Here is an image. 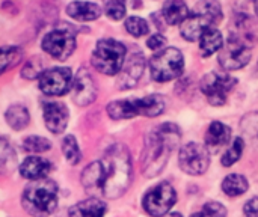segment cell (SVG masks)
Instances as JSON below:
<instances>
[{
  "label": "cell",
  "mask_w": 258,
  "mask_h": 217,
  "mask_svg": "<svg viewBox=\"0 0 258 217\" xmlns=\"http://www.w3.org/2000/svg\"><path fill=\"white\" fill-rule=\"evenodd\" d=\"M42 50L57 60L68 59L76 50V35L74 30L62 23L57 29L48 32L42 39Z\"/></svg>",
  "instance_id": "9c48e42d"
},
{
  "label": "cell",
  "mask_w": 258,
  "mask_h": 217,
  "mask_svg": "<svg viewBox=\"0 0 258 217\" xmlns=\"http://www.w3.org/2000/svg\"><path fill=\"white\" fill-rule=\"evenodd\" d=\"M51 171V163L42 157H27L20 166V174L23 178L36 181L45 178Z\"/></svg>",
  "instance_id": "e0dca14e"
},
{
  "label": "cell",
  "mask_w": 258,
  "mask_h": 217,
  "mask_svg": "<svg viewBox=\"0 0 258 217\" xmlns=\"http://www.w3.org/2000/svg\"><path fill=\"white\" fill-rule=\"evenodd\" d=\"M104 12L112 20H121L125 15V2L124 0H103Z\"/></svg>",
  "instance_id": "1f68e13d"
},
{
  "label": "cell",
  "mask_w": 258,
  "mask_h": 217,
  "mask_svg": "<svg viewBox=\"0 0 258 217\" xmlns=\"http://www.w3.org/2000/svg\"><path fill=\"white\" fill-rule=\"evenodd\" d=\"M147 45H148V48H151V50H160L162 47L166 45V38H165L163 35H160V33H156V35H153V36L148 38Z\"/></svg>",
  "instance_id": "836d02e7"
},
{
  "label": "cell",
  "mask_w": 258,
  "mask_h": 217,
  "mask_svg": "<svg viewBox=\"0 0 258 217\" xmlns=\"http://www.w3.org/2000/svg\"><path fill=\"white\" fill-rule=\"evenodd\" d=\"M222 45H224L222 33L218 29H215V27L206 30L201 35V38H200V48H201V54L204 57H209V56L221 51Z\"/></svg>",
  "instance_id": "7402d4cb"
},
{
  "label": "cell",
  "mask_w": 258,
  "mask_h": 217,
  "mask_svg": "<svg viewBox=\"0 0 258 217\" xmlns=\"http://www.w3.org/2000/svg\"><path fill=\"white\" fill-rule=\"evenodd\" d=\"M125 29L130 35L136 36V38H141L144 35L148 33L150 27H148V23L141 18V17H130L125 20Z\"/></svg>",
  "instance_id": "4dcf8cb0"
},
{
  "label": "cell",
  "mask_w": 258,
  "mask_h": 217,
  "mask_svg": "<svg viewBox=\"0 0 258 217\" xmlns=\"http://www.w3.org/2000/svg\"><path fill=\"white\" fill-rule=\"evenodd\" d=\"M21 50L18 47H3L2 48V73H6L9 68L15 66L21 60Z\"/></svg>",
  "instance_id": "83f0119b"
},
{
  "label": "cell",
  "mask_w": 258,
  "mask_h": 217,
  "mask_svg": "<svg viewBox=\"0 0 258 217\" xmlns=\"http://www.w3.org/2000/svg\"><path fill=\"white\" fill-rule=\"evenodd\" d=\"M254 9H255V14L258 15V0H255V3H254Z\"/></svg>",
  "instance_id": "8d00e7d4"
},
{
  "label": "cell",
  "mask_w": 258,
  "mask_h": 217,
  "mask_svg": "<svg viewBox=\"0 0 258 217\" xmlns=\"http://www.w3.org/2000/svg\"><path fill=\"white\" fill-rule=\"evenodd\" d=\"M145 57L141 51H133L127 59L118 77V89H130L136 86L145 69Z\"/></svg>",
  "instance_id": "5bb4252c"
},
{
  "label": "cell",
  "mask_w": 258,
  "mask_h": 217,
  "mask_svg": "<svg viewBox=\"0 0 258 217\" xmlns=\"http://www.w3.org/2000/svg\"><path fill=\"white\" fill-rule=\"evenodd\" d=\"M222 21V6L218 0H201L181 24V36L186 41H197L201 35Z\"/></svg>",
  "instance_id": "5b68a950"
},
{
  "label": "cell",
  "mask_w": 258,
  "mask_h": 217,
  "mask_svg": "<svg viewBox=\"0 0 258 217\" xmlns=\"http://www.w3.org/2000/svg\"><path fill=\"white\" fill-rule=\"evenodd\" d=\"M127 48L116 39H101L97 42L92 51V65L97 71L106 76H115L121 73L125 63Z\"/></svg>",
  "instance_id": "52a82bcc"
},
{
  "label": "cell",
  "mask_w": 258,
  "mask_h": 217,
  "mask_svg": "<svg viewBox=\"0 0 258 217\" xmlns=\"http://www.w3.org/2000/svg\"><path fill=\"white\" fill-rule=\"evenodd\" d=\"M133 2H139V0H132V5H133Z\"/></svg>",
  "instance_id": "74e56055"
},
{
  "label": "cell",
  "mask_w": 258,
  "mask_h": 217,
  "mask_svg": "<svg viewBox=\"0 0 258 217\" xmlns=\"http://www.w3.org/2000/svg\"><path fill=\"white\" fill-rule=\"evenodd\" d=\"M74 79L70 68H51L39 77V89L45 95L59 97L73 89Z\"/></svg>",
  "instance_id": "4fadbf2b"
},
{
  "label": "cell",
  "mask_w": 258,
  "mask_h": 217,
  "mask_svg": "<svg viewBox=\"0 0 258 217\" xmlns=\"http://www.w3.org/2000/svg\"><path fill=\"white\" fill-rule=\"evenodd\" d=\"M44 121L45 127L53 134H60L68 124V109L63 103L50 101L44 104Z\"/></svg>",
  "instance_id": "2e32d148"
},
{
  "label": "cell",
  "mask_w": 258,
  "mask_h": 217,
  "mask_svg": "<svg viewBox=\"0 0 258 217\" xmlns=\"http://www.w3.org/2000/svg\"><path fill=\"white\" fill-rule=\"evenodd\" d=\"M245 216L246 217H258V198H252L245 204Z\"/></svg>",
  "instance_id": "e575fe53"
},
{
  "label": "cell",
  "mask_w": 258,
  "mask_h": 217,
  "mask_svg": "<svg viewBox=\"0 0 258 217\" xmlns=\"http://www.w3.org/2000/svg\"><path fill=\"white\" fill-rule=\"evenodd\" d=\"M177 201V193L174 187L163 181L156 187L150 189L144 196V210L151 217L166 216Z\"/></svg>",
  "instance_id": "30bf717a"
},
{
  "label": "cell",
  "mask_w": 258,
  "mask_h": 217,
  "mask_svg": "<svg viewBox=\"0 0 258 217\" xmlns=\"http://www.w3.org/2000/svg\"><path fill=\"white\" fill-rule=\"evenodd\" d=\"M248 187H249L248 180L243 175H239V174H231V175H228L222 181V190H224V193L228 195V196H233V198L246 193Z\"/></svg>",
  "instance_id": "cb8c5ba5"
},
{
  "label": "cell",
  "mask_w": 258,
  "mask_h": 217,
  "mask_svg": "<svg viewBox=\"0 0 258 217\" xmlns=\"http://www.w3.org/2000/svg\"><path fill=\"white\" fill-rule=\"evenodd\" d=\"M0 166L5 174H9L17 166V156L6 137L0 139Z\"/></svg>",
  "instance_id": "d4e9b609"
},
{
  "label": "cell",
  "mask_w": 258,
  "mask_h": 217,
  "mask_svg": "<svg viewBox=\"0 0 258 217\" xmlns=\"http://www.w3.org/2000/svg\"><path fill=\"white\" fill-rule=\"evenodd\" d=\"M107 207L98 198H89L70 208V217H103Z\"/></svg>",
  "instance_id": "ffe728a7"
},
{
  "label": "cell",
  "mask_w": 258,
  "mask_h": 217,
  "mask_svg": "<svg viewBox=\"0 0 258 217\" xmlns=\"http://www.w3.org/2000/svg\"><path fill=\"white\" fill-rule=\"evenodd\" d=\"M236 83L237 80L230 74L209 73L201 80V91L212 106H222L227 103V97Z\"/></svg>",
  "instance_id": "8fae6325"
},
{
  "label": "cell",
  "mask_w": 258,
  "mask_h": 217,
  "mask_svg": "<svg viewBox=\"0 0 258 217\" xmlns=\"http://www.w3.org/2000/svg\"><path fill=\"white\" fill-rule=\"evenodd\" d=\"M163 217H183L181 214H178V213H169V214H166V216Z\"/></svg>",
  "instance_id": "d590c367"
},
{
  "label": "cell",
  "mask_w": 258,
  "mask_h": 217,
  "mask_svg": "<svg viewBox=\"0 0 258 217\" xmlns=\"http://www.w3.org/2000/svg\"><path fill=\"white\" fill-rule=\"evenodd\" d=\"M231 139V130L228 125L219 122V121H215L210 124L209 130H207V134H206V145L207 148L216 151L219 150L221 147L227 145Z\"/></svg>",
  "instance_id": "ac0fdd59"
},
{
  "label": "cell",
  "mask_w": 258,
  "mask_h": 217,
  "mask_svg": "<svg viewBox=\"0 0 258 217\" xmlns=\"http://www.w3.org/2000/svg\"><path fill=\"white\" fill-rule=\"evenodd\" d=\"M180 140H181L180 128L175 124H169V122L159 125L147 136L145 148L142 154V166H144V174L148 178L159 175L165 169L169 156L177 148Z\"/></svg>",
  "instance_id": "7a4b0ae2"
},
{
  "label": "cell",
  "mask_w": 258,
  "mask_h": 217,
  "mask_svg": "<svg viewBox=\"0 0 258 217\" xmlns=\"http://www.w3.org/2000/svg\"><path fill=\"white\" fill-rule=\"evenodd\" d=\"M23 208L33 217H48L57 207V186L42 178L26 186L21 196Z\"/></svg>",
  "instance_id": "277c9868"
},
{
  "label": "cell",
  "mask_w": 258,
  "mask_h": 217,
  "mask_svg": "<svg viewBox=\"0 0 258 217\" xmlns=\"http://www.w3.org/2000/svg\"><path fill=\"white\" fill-rule=\"evenodd\" d=\"M187 5L183 0H168L163 5L162 15L168 24H180L189 17Z\"/></svg>",
  "instance_id": "44dd1931"
},
{
  "label": "cell",
  "mask_w": 258,
  "mask_h": 217,
  "mask_svg": "<svg viewBox=\"0 0 258 217\" xmlns=\"http://www.w3.org/2000/svg\"><path fill=\"white\" fill-rule=\"evenodd\" d=\"M23 148L27 153H45L51 148V143L48 139L41 136H29L23 142Z\"/></svg>",
  "instance_id": "f1b7e54d"
},
{
  "label": "cell",
  "mask_w": 258,
  "mask_h": 217,
  "mask_svg": "<svg viewBox=\"0 0 258 217\" xmlns=\"http://www.w3.org/2000/svg\"><path fill=\"white\" fill-rule=\"evenodd\" d=\"M178 165L183 172L189 175H203L210 165L207 150L200 143H187L181 148L178 156Z\"/></svg>",
  "instance_id": "7c38bea8"
},
{
  "label": "cell",
  "mask_w": 258,
  "mask_h": 217,
  "mask_svg": "<svg viewBox=\"0 0 258 217\" xmlns=\"http://www.w3.org/2000/svg\"><path fill=\"white\" fill-rule=\"evenodd\" d=\"M243 148H245V142L242 137H236L233 145L230 147V150L224 154L222 157V165L224 166H231L234 165L240 157H242V153H243Z\"/></svg>",
  "instance_id": "f546056e"
},
{
  "label": "cell",
  "mask_w": 258,
  "mask_h": 217,
  "mask_svg": "<svg viewBox=\"0 0 258 217\" xmlns=\"http://www.w3.org/2000/svg\"><path fill=\"white\" fill-rule=\"evenodd\" d=\"M44 73H45V63H44L42 57L36 56V57H32L30 60H27L24 63L21 76L29 79V80H33L36 77H41Z\"/></svg>",
  "instance_id": "4316f807"
},
{
  "label": "cell",
  "mask_w": 258,
  "mask_h": 217,
  "mask_svg": "<svg viewBox=\"0 0 258 217\" xmlns=\"http://www.w3.org/2000/svg\"><path fill=\"white\" fill-rule=\"evenodd\" d=\"M227 216V210L222 204L219 202H209L204 205L203 211L195 213L190 217H225Z\"/></svg>",
  "instance_id": "d6a6232c"
},
{
  "label": "cell",
  "mask_w": 258,
  "mask_h": 217,
  "mask_svg": "<svg viewBox=\"0 0 258 217\" xmlns=\"http://www.w3.org/2000/svg\"><path fill=\"white\" fill-rule=\"evenodd\" d=\"M132 183V160L128 150L121 145H112L101 160L91 163L82 174V184L91 195H103L116 199L128 189Z\"/></svg>",
  "instance_id": "6da1fadb"
},
{
  "label": "cell",
  "mask_w": 258,
  "mask_h": 217,
  "mask_svg": "<svg viewBox=\"0 0 258 217\" xmlns=\"http://www.w3.org/2000/svg\"><path fill=\"white\" fill-rule=\"evenodd\" d=\"M5 118H6L9 127H12L17 131L26 128L29 125V121H30V115H29L27 109L21 104L11 106L5 113Z\"/></svg>",
  "instance_id": "603a6c76"
},
{
  "label": "cell",
  "mask_w": 258,
  "mask_h": 217,
  "mask_svg": "<svg viewBox=\"0 0 258 217\" xmlns=\"http://www.w3.org/2000/svg\"><path fill=\"white\" fill-rule=\"evenodd\" d=\"M150 69L153 80L163 83L177 79L184 69V57L175 47L160 50L150 60Z\"/></svg>",
  "instance_id": "ba28073f"
},
{
  "label": "cell",
  "mask_w": 258,
  "mask_h": 217,
  "mask_svg": "<svg viewBox=\"0 0 258 217\" xmlns=\"http://www.w3.org/2000/svg\"><path fill=\"white\" fill-rule=\"evenodd\" d=\"M73 100L77 106H88L97 98V88L86 69H79L73 85Z\"/></svg>",
  "instance_id": "9a60e30c"
},
{
  "label": "cell",
  "mask_w": 258,
  "mask_h": 217,
  "mask_svg": "<svg viewBox=\"0 0 258 217\" xmlns=\"http://www.w3.org/2000/svg\"><path fill=\"white\" fill-rule=\"evenodd\" d=\"M62 153H63L67 162L71 163V165H77L82 160V153L79 150L77 140L71 134L63 137V140H62Z\"/></svg>",
  "instance_id": "484cf974"
},
{
  "label": "cell",
  "mask_w": 258,
  "mask_h": 217,
  "mask_svg": "<svg viewBox=\"0 0 258 217\" xmlns=\"http://www.w3.org/2000/svg\"><path fill=\"white\" fill-rule=\"evenodd\" d=\"M257 42L252 21L237 20L230 32L227 45L219 53V63L227 71L240 69L249 63L252 48Z\"/></svg>",
  "instance_id": "3957f363"
},
{
  "label": "cell",
  "mask_w": 258,
  "mask_h": 217,
  "mask_svg": "<svg viewBox=\"0 0 258 217\" xmlns=\"http://www.w3.org/2000/svg\"><path fill=\"white\" fill-rule=\"evenodd\" d=\"M67 12L71 18L79 21L97 20L101 14V8L91 2H73L67 6Z\"/></svg>",
  "instance_id": "d6986e66"
},
{
  "label": "cell",
  "mask_w": 258,
  "mask_h": 217,
  "mask_svg": "<svg viewBox=\"0 0 258 217\" xmlns=\"http://www.w3.org/2000/svg\"><path fill=\"white\" fill-rule=\"evenodd\" d=\"M165 110V101L160 95H147L144 98L112 101L107 104V115L115 119H130L138 115L144 116H159Z\"/></svg>",
  "instance_id": "8992f818"
}]
</instances>
